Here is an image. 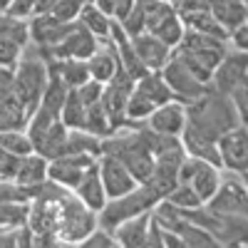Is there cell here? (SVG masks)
<instances>
[{
	"label": "cell",
	"instance_id": "cell-1",
	"mask_svg": "<svg viewBox=\"0 0 248 248\" xmlns=\"http://www.w3.org/2000/svg\"><path fill=\"white\" fill-rule=\"evenodd\" d=\"M241 119L236 112V105L231 94L218 92L214 85H209L199 99L186 105V127L196 129L199 134L218 141L229 129L238 127Z\"/></svg>",
	"mask_w": 248,
	"mask_h": 248
},
{
	"label": "cell",
	"instance_id": "cell-2",
	"mask_svg": "<svg viewBox=\"0 0 248 248\" xmlns=\"http://www.w3.org/2000/svg\"><path fill=\"white\" fill-rule=\"evenodd\" d=\"M141 124V122H139ZM137 127H129L127 132H112L109 137L99 139V152L107 154V156H114L119 159L124 167L132 171V176L137 179V184H144L149 176H152V169H154V154L149 149L147 139H144L141 129Z\"/></svg>",
	"mask_w": 248,
	"mask_h": 248
},
{
	"label": "cell",
	"instance_id": "cell-3",
	"mask_svg": "<svg viewBox=\"0 0 248 248\" xmlns=\"http://www.w3.org/2000/svg\"><path fill=\"white\" fill-rule=\"evenodd\" d=\"M226 50H229V40H218L214 35L196 30H184V37L171 50V55L179 57L194 72V77H199L201 82H211L214 70L226 55Z\"/></svg>",
	"mask_w": 248,
	"mask_h": 248
},
{
	"label": "cell",
	"instance_id": "cell-4",
	"mask_svg": "<svg viewBox=\"0 0 248 248\" xmlns=\"http://www.w3.org/2000/svg\"><path fill=\"white\" fill-rule=\"evenodd\" d=\"M13 85H15L17 97L23 99L25 109L32 114L47 87V60L32 43L25 45L23 57L13 67Z\"/></svg>",
	"mask_w": 248,
	"mask_h": 248
},
{
	"label": "cell",
	"instance_id": "cell-5",
	"mask_svg": "<svg viewBox=\"0 0 248 248\" xmlns=\"http://www.w3.org/2000/svg\"><path fill=\"white\" fill-rule=\"evenodd\" d=\"M156 201H161V199L154 194V189L149 184H137L132 191L122 194L117 199H107L105 209L97 214V226L112 233L127 218H134L144 211H152Z\"/></svg>",
	"mask_w": 248,
	"mask_h": 248
},
{
	"label": "cell",
	"instance_id": "cell-6",
	"mask_svg": "<svg viewBox=\"0 0 248 248\" xmlns=\"http://www.w3.org/2000/svg\"><path fill=\"white\" fill-rule=\"evenodd\" d=\"M184 218L206 229L218 246H246L248 243V218L231 216V214H218L211 211L209 206H196V209L181 211Z\"/></svg>",
	"mask_w": 248,
	"mask_h": 248
},
{
	"label": "cell",
	"instance_id": "cell-7",
	"mask_svg": "<svg viewBox=\"0 0 248 248\" xmlns=\"http://www.w3.org/2000/svg\"><path fill=\"white\" fill-rule=\"evenodd\" d=\"M97 229V214L87 209L72 191H67L57 203V241L82 243Z\"/></svg>",
	"mask_w": 248,
	"mask_h": 248
},
{
	"label": "cell",
	"instance_id": "cell-8",
	"mask_svg": "<svg viewBox=\"0 0 248 248\" xmlns=\"http://www.w3.org/2000/svg\"><path fill=\"white\" fill-rule=\"evenodd\" d=\"M203 206H209L211 211H218V214L248 218V186H246L243 176L238 171L226 169V174H221V184H218L216 194Z\"/></svg>",
	"mask_w": 248,
	"mask_h": 248
},
{
	"label": "cell",
	"instance_id": "cell-9",
	"mask_svg": "<svg viewBox=\"0 0 248 248\" xmlns=\"http://www.w3.org/2000/svg\"><path fill=\"white\" fill-rule=\"evenodd\" d=\"M134 90V79L124 72L122 67L117 70V75L105 82L102 87V107L107 112V119L112 124V129H129V122H127V99Z\"/></svg>",
	"mask_w": 248,
	"mask_h": 248
},
{
	"label": "cell",
	"instance_id": "cell-10",
	"mask_svg": "<svg viewBox=\"0 0 248 248\" xmlns=\"http://www.w3.org/2000/svg\"><path fill=\"white\" fill-rule=\"evenodd\" d=\"M159 72H161L164 82L169 85V90L174 92V97L179 102H184V105L199 99L206 90H209V85H211V82H201L199 77H194V72L186 67L179 57H174V55L167 60V65H164Z\"/></svg>",
	"mask_w": 248,
	"mask_h": 248
},
{
	"label": "cell",
	"instance_id": "cell-11",
	"mask_svg": "<svg viewBox=\"0 0 248 248\" xmlns=\"http://www.w3.org/2000/svg\"><path fill=\"white\" fill-rule=\"evenodd\" d=\"M37 47V45H35ZM99 47V40L79 23V20H75L72 30L60 40V43L50 50H40L45 57H52V60H87L94 50Z\"/></svg>",
	"mask_w": 248,
	"mask_h": 248
},
{
	"label": "cell",
	"instance_id": "cell-12",
	"mask_svg": "<svg viewBox=\"0 0 248 248\" xmlns=\"http://www.w3.org/2000/svg\"><path fill=\"white\" fill-rule=\"evenodd\" d=\"M30 112L17 97L13 85V70L0 67V129H25Z\"/></svg>",
	"mask_w": 248,
	"mask_h": 248
},
{
	"label": "cell",
	"instance_id": "cell-13",
	"mask_svg": "<svg viewBox=\"0 0 248 248\" xmlns=\"http://www.w3.org/2000/svg\"><path fill=\"white\" fill-rule=\"evenodd\" d=\"M99 156L94 154H62V156H55L47 161V179H52L55 184L65 186V189H75V186L82 181L94 164H97Z\"/></svg>",
	"mask_w": 248,
	"mask_h": 248
},
{
	"label": "cell",
	"instance_id": "cell-14",
	"mask_svg": "<svg viewBox=\"0 0 248 248\" xmlns=\"http://www.w3.org/2000/svg\"><path fill=\"white\" fill-rule=\"evenodd\" d=\"M246 77H248V52L233 47V50H226V55L221 57V62L216 65L214 77H211V85L218 92L231 94Z\"/></svg>",
	"mask_w": 248,
	"mask_h": 248
},
{
	"label": "cell",
	"instance_id": "cell-15",
	"mask_svg": "<svg viewBox=\"0 0 248 248\" xmlns=\"http://www.w3.org/2000/svg\"><path fill=\"white\" fill-rule=\"evenodd\" d=\"M218 154H221V169L229 171H248V127L238 124V127L229 129L218 139Z\"/></svg>",
	"mask_w": 248,
	"mask_h": 248
},
{
	"label": "cell",
	"instance_id": "cell-16",
	"mask_svg": "<svg viewBox=\"0 0 248 248\" xmlns=\"http://www.w3.org/2000/svg\"><path fill=\"white\" fill-rule=\"evenodd\" d=\"M28 25H30V43L37 45L40 50H50L72 30L75 20L62 23L52 13H35L32 17H28Z\"/></svg>",
	"mask_w": 248,
	"mask_h": 248
},
{
	"label": "cell",
	"instance_id": "cell-17",
	"mask_svg": "<svg viewBox=\"0 0 248 248\" xmlns=\"http://www.w3.org/2000/svg\"><path fill=\"white\" fill-rule=\"evenodd\" d=\"M97 169H99V179H102V184H105L107 199H117V196L132 191L134 186H137V179L132 176V171L124 167L119 159H114V156L99 154V159H97Z\"/></svg>",
	"mask_w": 248,
	"mask_h": 248
},
{
	"label": "cell",
	"instance_id": "cell-18",
	"mask_svg": "<svg viewBox=\"0 0 248 248\" xmlns=\"http://www.w3.org/2000/svg\"><path fill=\"white\" fill-rule=\"evenodd\" d=\"M147 124L159 132V134H171V137H179L184 124H186V105L179 99H171L167 105L156 107L149 117H147Z\"/></svg>",
	"mask_w": 248,
	"mask_h": 248
},
{
	"label": "cell",
	"instance_id": "cell-19",
	"mask_svg": "<svg viewBox=\"0 0 248 248\" xmlns=\"http://www.w3.org/2000/svg\"><path fill=\"white\" fill-rule=\"evenodd\" d=\"M129 40H132L134 52L139 55V60L144 62L147 70H161L167 65V60L171 57V47L167 43H161V40L152 32H139Z\"/></svg>",
	"mask_w": 248,
	"mask_h": 248
},
{
	"label": "cell",
	"instance_id": "cell-20",
	"mask_svg": "<svg viewBox=\"0 0 248 248\" xmlns=\"http://www.w3.org/2000/svg\"><path fill=\"white\" fill-rule=\"evenodd\" d=\"M119 67H122V65H119V55H117V47H114V43H112V37L99 40V47L87 57L90 77L105 85V82H109V79L117 75Z\"/></svg>",
	"mask_w": 248,
	"mask_h": 248
},
{
	"label": "cell",
	"instance_id": "cell-21",
	"mask_svg": "<svg viewBox=\"0 0 248 248\" xmlns=\"http://www.w3.org/2000/svg\"><path fill=\"white\" fill-rule=\"evenodd\" d=\"M149 221H152V211H144L134 218H127L124 223H119L112 231L117 246H127V248H144L147 246V236H149Z\"/></svg>",
	"mask_w": 248,
	"mask_h": 248
},
{
	"label": "cell",
	"instance_id": "cell-22",
	"mask_svg": "<svg viewBox=\"0 0 248 248\" xmlns=\"http://www.w3.org/2000/svg\"><path fill=\"white\" fill-rule=\"evenodd\" d=\"M72 194L87 206V209H92L94 214H99L102 209H105V203H107V191H105V184H102L99 179V169H97V164L94 167L82 176V181L72 189Z\"/></svg>",
	"mask_w": 248,
	"mask_h": 248
},
{
	"label": "cell",
	"instance_id": "cell-23",
	"mask_svg": "<svg viewBox=\"0 0 248 248\" xmlns=\"http://www.w3.org/2000/svg\"><path fill=\"white\" fill-rule=\"evenodd\" d=\"M179 139H181V144H184V152L189 154V156H196V159H203V161H211L214 167H221L218 141H214V139H209V137L199 134L196 129L186 127V124H184V129H181Z\"/></svg>",
	"mask_w": 248,
	"mask_h": 248
},
{
	"label": "cell",
	"instance_id": "cell-24",
	"mask_svg": "<svg viewBox=\"0 0 248 248\" xmlns=\"http://www.w3.org/2000/svg\"><path fill=\"white\" fill-rule=\"evenodd\" d=\"M67 132H70V127H67V124L62 122V119H57V122H52L40 137L32 139V149H35L37 154H43V156L50 161V159H55V156L62 154V147H65Z\"/></svg>",
	"mask_w": 248,
	"mask_h": 248
},
{
	"label": "cell",
	"instance_id": "cell-25",
	"mask_svg": "<svg viewBox=\"0 0 248 248\" xmlns=\"http://www.w3.org/2000/svg\"><path fill=\"white\" fill-rule=\"evenodd\" d=\"M134 90H137L141 97H147L154 107H161V105H167V102L176 99L174 92L169 90V85L164 82V77H161L159 70H149L144 77H139V79L134 82Z\"/></svg>",
	"mask_w": 248,
	"mask_h": 248
},
{
	"label": "cell",
	"instance_id": "cell-26",
	"mask_svg": "<svg viewBox=\"0 0 248 248\" xmlns=\"http://www.w3.org/2000/svg\"><path fill=\"white\" fill-rule=\"evenodd\" d=\"M211 15L231 35L238 25H243L248 20V5L243 0H211Z\"/></svg>",
	"mask_w": 248,
	"mask_h": 248
},
{
	"label": "cell",
	"instance_id": "cell-27",
	"mask_svg": "<svg viewBox=\"0 0 248 248\" xmlns=\"http://www.w3.org/2000/svg\"><path fill=\"white\" fill-rule=\"evenodd\" d=\"M186 184H191V189L199 194V199L206 203L218 189V184H221V167H214L211 161H199V167L196 171L191 174V179L186 181Z\"/></svg>",
	"mask_w": 248,
	"mask_h": 248
},
{
	"label": "cell",
	"instance_id": "cell-28",
	"mask_svg": "<svg viewBox=\"0 0 248 248\" xmlns=\"http://www.w3.org/2000/svg\"><path fill=\"white\" fill-rule=\"evenodd\" d=\"M47 179V159L37 152H30L20 159V167L13 181H17L20 186H30V184H40Z\"/></svg>",
	"mask_w": 248,
	"mask_h": 248
},
{
	"label": "cell",
	"instance_id": "cell-29",
	"mask_svg": "<svg viewBox=\"0 0 248 248\" xmlns=\"http://www.w3.org/2000/svg\"><path fill=\"white\" fill-rule=\"evenodd\" d=\"M45 60L57 70V75L65 79L67 87H82L87 79H92L87 70V60H52V57Z\"/></svg>",
	"mask_w": 248,
	"mask_h": 248
},
{
	"label": "cell",
	"instance_id": "cell-30",
	"mask_svg": "<svg viewBox=\"0 0 248 248\" xmlns=\"http://www.w3.org/2000/svg\"><path fill=\"white\" fill-rule=\"evenodd\" d=\"M85 117H87V105L82 102L77 87H70V92L65 97V105L60 109V119L70 129H85Z\"/></svg>",
	"mask_w": 248,
	"mask_h": 248
},
{
	"label": "cell",
	"instance_id": "cell-31",
	"mask_svg": "<svg viewBox=\"0 0 248 248\" xmlns=\"http://www.w3.org/2000/svg\"><path fill=\"white\" fill-rule=\"evenodd\" d=\"M79 23L85 25L97 40H107L109 37V30H112V17L107 13H102L94 3H87L79 13Z\"/></svg>",
	"mask_w": 248,
	"mask_h": 248
},
{
	"label": "cell",
	"instance_id": "cell-32",
	"mask_svg": "<svg viewBox=\"0 0 248 248\" xmlns=\"http://www.w3.org/2000/svg\"><path fill=\"white\" fill-rule=\"evenodd\" d=\"M62 154H94L99 156V137L85 132V129H70L65 147H62ZM60 154V156H62Z\"/></svg>",
	"mask_w": 248,
	"mask_h": 248
},
{
	"label": "cell",
	"instance_id": "cell-33",
	"mask_svg": "<svg viewBox=\"0 0 248 248\" xmlns=\"http://www.w3.org/2000/svg\"><path fill=\"white\" fill-rule=\"evenodd\" d=\"M0 35H5L10 40H15L17 45H28L30 43V25L25 17H15L10 13H0Z\"/></svg>",
	"mask_w": 248,
	"mask_h": 248
},
{
	"label": "cell",
	"instance_id": "cell-34",
	"mask_svg": "<svg viewBox=\"0 0 248 248\" xmlns=\"http://www.w3.org/2000/svg\"><path fill=\"white\" fill-rule=\"evenodd\" d=\"M184 23H181V17H179V13L176 10H171L167 17H164L161 20V23L152 30V35H156L159 40H161V43H167L171 50L179 45V40L184 37Z\"/></svg>",
	"mask_w": 248,
	"mask_h": 248
},
{
	"label": "cell",
	"instance_id": "cell-35",
	"mask_svg": "<svg viewBox=\"0 0 248 248\" xmlns=\"http://www.w3.org/2000/svg\"><path fill=\"white\" fill-rule=\"evenodd\" d=\"M0 149L13 152L17 156H25V154L35 152L25 129H0Z\"/></svg>",
	"mask_w": 248,
	"mask_h": 248
},
{
	"label": "cell",
	"instance_id": "cell-36",
	"mask_svg": "<svg viewBox=\"0 0 248 248\" xmlns=\"http://www.w3.org/2000/svg\"><path fill=\"white\" fill-rule=\"evenodd\" d=\"M164 199H167L169 203H174L176 209H181V211H189V209H196V206H203V201L199 199V194L191 189V184H184V181H179Z\"/></svg>",
	"mask_w": 248,
	"mask_h": 248
},
{
	"label": "cell",
	"instance_id": "cell-37",
	"mask_svg": "<svg viewBox=\"0 0 248 248\" xmlns=\"http://www.w3.org/2000/svg\"><path fill=\"white\" fill-rule=\"evenodd\" d=\"M23 45H17L15 40L5 37V35H0V67H5V70H13L20 57H23Z\"/></svg>",
	"mask_w": 248,
	"mask_h": 248
},
{
	"label": "cell",
	"instance_id": "cell-38",
	"mask_svg": "<svg viewBox=\"0 0 248 248\" xmlns=\"http://www.w3.org/2000/svg\"><path fill=\"white\" fill-rule=\"evenodd\" d=\"M87 3H92V0H60V3H55V8L50 13L57 20H62V23H72V20L79 17L82 8H85Z\"/></svg>",
	"mask_w": 248,
	"mask_h": 248
},
{
	"label": "cell",
	"instance_id": "cell-39",
	"mask_svg": "<svg viewBox=\"0 0 248 248\" xmlns=\"http://www.w3.org/2000/svg\"><path fill=\"white\" fill-rule=\"evenodd\" d=\"M0 203H30L25 189L13 179H0Z\"/></svg>",
	"mask_w": 248,
	"mask_h": 248
},
{
	"label": "cell",
	"instance_id": "cell-40",
	"mask_svg": "<svg viewBox=\"0 0 248 248\" xmlns=\"http://www.w3.org/2000/svg\"><path fill=\"white\" fill-rule=\"evenodd\" d=\"M92 3H94V5H97L102 13H107L112 20L122 23V20L127 17V13L132 10L134 0H92Z\"/></svg>",
	"mask_w": 248,
	"mask_h": 248
},
{
	"label": "cell",
	"instance_id": "cell-41",
	"mask_svg": "<svg viewBox=\"0 0 248 248\" xmlns=\"http://www.w3.org/2000/svg\"><path fill=\"white\" fill-rule=\"evenodd\" d=\"M231 99H233V105H236V112H238L241 124H246V127H248V77L231 92Z\"/></svg>",
	"mask_w": 248,
	"mask_h": 248
},
{
	"label": "cell",
	"instance_id": "cell-42",
	"mask_svg": "<svg viewBox=\"0 0 248 248\" xmlns=\"http://www.w3.org/2000/svg\"><path fill=\"white\" fill-rule=\"evenodd\" d=\"M20 159H23V156L0 149V179H15L17 167H20Z\"/></svg>",
	"mask_w": 248,
	"mask_h": 248
},
{
	"label": "cell",
	"instance_id": "cell-43",
	"mask_svg": "<svg viewBox=\"0 0 248 248\" xmlns=\"http://www.w3.org/2000/svg\"><path fill=\"white\" fill-rule=\"evenodd\" d=\"M79 246H85V248H99V246H117V241H114V236L109 231H105V229H99V226H97V229L85 241H82Z\"/></svg>",
	"mask_w": 248,
	"mask_h": 248
},
{
	"label": "cell",
	"instance_id": "cell-44",
	"mask_svg": "<svg viewBox=\"0 0 248 248\" xmlns=\"http://www.w3.org/2000/svg\"><path fill=\"white\" fill-rule=\"evenodd\" d=\"M35 5H37V0H10V5L5 8V13L28 20V17L35 15Z\"/></svg>",
	"mask_w": 248,
	"mask_h": 248
},
{
	"label": "cell",
	"instance_id": "cell-45",
	"mask_svg": "<svg viewBox=\"0 0 248 248\" xmlns=\"http://www.w3.org/2000/svg\"><path fill=\"white\" fill-rule=\"evenodd\" d=\"M229 43L233 45V47H238V50H246L248 52V20L243 25H238L231 35H229Z\"/></svg>",
	"mask_w": 248,
	"mask_h": 248
},
{
	"label": "cell",
	"instance_id": "cell-46",
	"mask_svg": "<svg viewBox=\"0 0 248 248\" xmlns=\"http://www.w3.org/2000/svg\"><path fill=\"white\" fill-rule=\"evenodd\" d=\"M8 5H10V0H0V13H3Z\"/></svg>",
	"mask_w": 248,
	"mask_h": 248
},
{
	"label": "cell",
	"instance_id": "cell-47",
	"mask_svg": "<svg viewBox=\"0 0 248 248\" xmlns=\"http://www.w3.org/2000/svg\"><path fill=\"white\" fill-rule=\"evenodd\" d=\"M241 176H243V181H246V186H248V171H241Z\"/></svg>",
	"mask_w": 248,
	"mask_h": 248
},
{
	"label": "cell",
	"instance_id": "cell-48",
	"mask_svg": "<svg viewBox=\"0 0 248 248\" xmlns=\"http://www.w3.org/2000/svg\"><path fill=\"white\" fill-rule=\"evenodd\" d=\"M167 3H171V5H179V3H181V0H167Z\"/></svg>",
	"mask_w": 248,
	"mask_h": 248
},
{
	"label": "cell",
	"instance_id": "cell-49",
	"mask_svg": "<svg viewBox=\"0 0 248 248\" xmlns=\"http://www.w3.org/2000/svg\"><path fill=\"white\" fill-rule=\"evenodd\" d=\"M243 3H246V5H248V0H243Z\"/></svg>",
	"mask_w": 248,
	"mask_h": 248
}]
</instances>
